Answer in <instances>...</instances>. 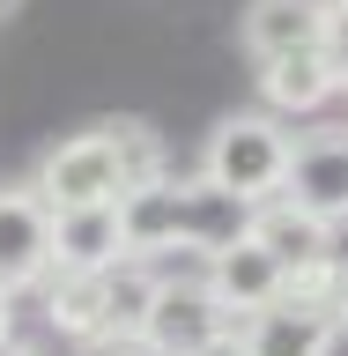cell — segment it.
I'll use <instances>...</instances> for the list:
<instances>
[{
    "instance_id": "cell-1",
    "label": "cell",
    "mask_w": 348,
    "mask_h": 356,
    "mask_svg": "<svg viewBox=\"0 0 348 356\" xmlns=\"http://www.w3.org/2000/svg\"><path fill=\"white\" fill-rule=\"evenodd\" d=\"M156 282H163V275H156L149 260L89 267V275L52 267V275H44V319L60 334H74V341H119V334H141Z\"/></svg>"
},
{
    "instance_id": "cell-2",
    "label": "cell",
    "mask_w": 348,
    "mask_h": 356,
    "mask_svg": "<svg viewBox=\"0 0 348 356\" xmlns=\"http://www.w3.org/2000/svg\"><path fill=\"white\" fill-rule=\"evenodd\" d=\"M289 156H297V134H289L274 111H230V119L208 134V149H200V178H215V186H230L238 200L267 208V200H282V186H289Z\"/></svg>"
},
{
    "instance_id": "cell-3",
    "label": "cell",
    "mask_w": 348,
    "mask_h": 356,
    "mask_svg": "<svg viewBox=\"0 0 348 356\" xmlns=\"http://www.w3.org/2000/svg\"><path fill=\"white\" fill-rule=\"evenodd\" d=\"M333 341H341V267L289 275L282 297L245 319L252 356H333Z\"/></svg>"
},
{
    "instance_id": "cell-4",
    "label": "cell",
    "mask_w": 348,
    "mask_h": 356,
    "mask_svg": "<svg viewBox=\"0 0 348 356\" xmlns=\"http://www.w3.org/2000/svg\"><path fill=\"white\" fill-rule=\"evenodd\" d=\"M126 193V171H119V134L111 127H82L52 141L38 163V200L44 208H97V200Z\"/></svg>"
},
{
    "instance_id": "cell-5",
    "label": "cell",
    "mask_w": 348,
    "mask_h": 356,
    "mask_svg": "<svg viewBox=\"0 0 348 356\" xmlns=\"http://www.w3.org/2000/svg\"><path fill=\"white\" fill-rule=\"evenodd\" d=\"M222 327H238L230 312H222V297L208 282H185V275H163L149 297V319H141V341H149L156 356H193L200 341H215Z\"/></svg>"
},
{
    "instance_id": "cell-6",
    "label": "cell",
    "mask_w": 348,
    "mask_h": 356,
    "mask_svg": "<svg viewBox=\"0 0 348 356\" xmlns=\"http://www.w3.org/2000/svg\"><path fill=\"white\" fill-rule=\"evenodd\" d=\"M200 282L215 289V297H222V312L245 327L252 312H267V305L289 289V267L274 260L260 238H238V245H222V252H208V260H200Z\"/></svg>"
},
{
    "instance_id": "cell-7",
    "label": "cell",
    "mask_w": 348,
    "mask_h": 356,
    "mask_svg": "<svg viewBox=\"0 0 348 356\" xmlns=\"http://www.w3.org/2000/svg\"><path fill=\"white\" fill-rule=\"evenodd\" d=\"M178 186V252H193V260H208V252H222V245L252 238V200H238L230 186H215V178H171Z\"/></svg>"
},
{
    "instance_id": "cell-8",
    "label": "cell",
    "mask_w": 348,
    "mask_h": 356,
    "mask_svg": "<svg viewBox=\"0 0 348 356\" xmlns=\"http://www.w3.org/2000/svg\"><path fill=\"white\" fill-rule=\"evenodd\" d=\"M52 275V208L38 186H0V289H30Z\"/></svg>"
},
{
    "instance_id": "cell-9",
    "label": "cell",
    "mask_w": 348,
    "mask_h": 356,
    "mask_svg": "<svg viewBox=\"0 0 348 356\" xmlns=\"http://www.w3.org/2000/svg\"><path fill=\"white\" fill-rule=\"evenodd\" d=\"M238 44L252 67L304 52V44H333V0H252L238 22Z\"/></svg>"
},
{
    "instance_id": "cell-10",
    "label": "cell",
    "mask_w": 348,
    "mask_h": 356,
    "mask_svg": "<svg viewBox=\"0 0 348 356\" xmlns=\"http://www.w3.org/2000/svg\"><path fill=\"white\" fill-rule=\"evenodd\" d=\"M282 200H297L304 216L319 222H348V134H304L297 156H289V186Z\"/></svg>"
},
{
    "instance_id": "cell-11",
    "label": "cell",
    "mask_w": 348,
    "mask_h": 356,
    "mask_svg": "<svg viewBox=\"0 0 348 356\" xmlns=\"http://www.w3.org/2000/svg\"><path fill=\"white\" fill-rule=\"evenodd\" d=\"M260 89H267V111L304 119V111L348 97V74H341V52H333V44H304V52L267 60V67H260Z\"/></svg>"
},
{
    "instance_id": "cell-12",
    "label": "cell",
    "mask_w": 348,
    "mask_h": 356,
    "mask_svg": "<svg viewBox=\"0 0 348 356\" xmlns=\"http://www.w3.org/2000/svg\"><path fill=\"white\" fill-rule=\"evenodd\" d=\"M119 260H126L119 200H97V208H52V267L89 275V267H119Z\"/></svg>"
},
{
    "instance_id": "cell-13",
    "label": "cell",
    "mask_w": 348,
    "mask_h": 356,
    "mask_svg": "<svg viewBox=\"0 0 348 356\" xmlns=\"http://www.w3.org/2000/svg\"><path fill=\"white\" fill-rule=\"evenodd\" d=\"M252 238L289 267V275H319V267H341L333 260V222L304 216L297 200H267L260 216H252Z\"/></svg>"
},
{
    "instance_id": "cell-14",
    "label": "cell",
    "mask_w": 348,
    "mask_h": 356,
    "mask_svg": "<svg viewBox=\"0 0 348 356\" xmlns=\"http://www.w3.org/2000/svg\"><path fill=\"white\" fill-rule=\"evenodd\" d=\"M119 230H126V260L178 252V186H171V171L119 193Z\"/></svg>"
},
{
    "instance_id": "cell-15",
    "label": "cell",
    "mask_w": 348,
    "mask_h": 356,
    "mask_svg": "<svg viewBox=\"0 0 348 356\" xmlns=\"http://www.w3.org/2000/svg\"><path fill=\"white\" fill-rule=\"evenodd\" d=\"M111 134H119V171H126V186H149V178H163L171 163H163V134L141 127V119H111Z\"/></svg>"
},
{
    "instance_id": "cell-16",
    "label": "cell",
    "mask_w": 348,
    "mask_h": 356,
    "mask_svg": "<svg viewBox=\"0 0 348 356\" xmlns=\"http://www.w3.org/2000/svg\"><path fill=\"white\" fill-rule=\"evenodd\" d=\"M74 356H156V349L141 341V334H119V341H82Z\"/></svg>"
},
{
    "instance_id": "cell-17",
    "label": "cell",
    "mask_w": 348,
    "mask_h": 356,
    "mask_svg": "<svg viewBox=\"0 0 348 356\" xmlns=\"http://www.w3.org/2000/svg\"><path fill=\"white\" fill-rule=\"evenodd\" d=\"M193 356H252V349H245V327H222L215 341H200Z\"/></svg>"
},
{
    "instance_id": "cell-18",
    "label": "cell",
    "mask_w": 348,
    "mask_h": 356,
    "mask_svg": "<svg viewBox=\"0 0 348 356\" xmlns=\"http://www.w3.org/2000/svg\"><path fill=\"white\" fill-rule=\"evenodd\" d=\"M333 52H341V74H348V0H333Z\"/></svg>"
},
{
    "instance_id": "cell-19",
    "label": "cell",
    "mask_w": 348,
    "mask_h": 356,
    "mask_svg": "<svg viewBox=\"0 0 348 356\" xmlns=\"http://www.w3.org/2000/svg\"><path fill=\"white\" fill-rule=\"evenodd\" d=\"M0 341H15V289H0Z\"/></svg>"
},
{
    "instance_id": "cell-20",
    "label": "cell",
    "mask_w": 348,
    "mask_h": 356,
    "mask_svg": "<svg viewBox=\"0 0 348 356\" xmlns=\"http://www.w3.org/2000/svg\"><path fill=\"white\" fill-rule=\"evenodd\" d=\"M0 356H38V349H22V341H0Z\"/></svg>"
},
{
    "instance_id": "cell-21",
    "label": "cell",
    "mask_w": 348,
    "mask_h": 356,
    "mask_svg": "<svg viewBox=\"0 0 348 356\" xmlns=\"http://www.w3.org/2000/svg\"><path fill=\"white\" fill-rule=\"evenodd\" d=\"M341 327H348V267H341Z\"/></svg>"
},
{
    "instance_id": "cell-22",
    "label": "cell",
    "mask_w": 348,
    "mask_h": 356,
    "mask_svg": "<svg viewBox=\"0 0 348 356\" xmlns=\"http://www.w3.org/2000/svg\"><path fill=\"white\" fill-rule=\"evenodd\" d=\"M15 8H22V0H0V15H15Z\"/></svg>"
}]
</instances>
